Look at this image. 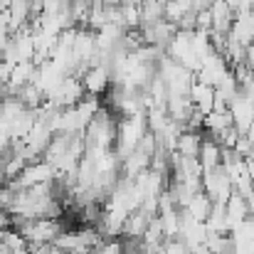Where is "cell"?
I'll return each instance as SVG.
<instances>
[{
    "mask_svg": "<svg viewBox=\"0 0 254 254\" xmlns=\"http://www.w3.org/2000/svg\"><path fill=\"white\" fill-rule=\"evenodd\" d=\"M200 148H202V136L197 131H180L178 136V143H175V151L180 156H188V158H200Z\"/></svg>",
    "mask_w": 254,
    "mask_h": 254,
    "instance_id": "cell-3",
    "label": "cell"
},
{
    "mask_svg": "<svg viewBox=\"0 0 254 254\" xmlns=\"http://www.w3.org/2000/svg\"><path fill=\"white\" fill-rule=\"evenodd\" d=\"M12 67H15V64H10V62L0 60V86H7L10 77H12Z\"/></svg>",
    "mask_w": 254,
    "mask_h": 254,
    "instance_id": "cell-4",
    "label": "cell"
},
{
    "mask_svg": "<svg viewBox=\"0 0 254 254\" xmlns=\"http://www.w3.org/2000/svg\"><path fill=\"white\" fill-rule=\"evenodd\" d=\"M82 82H84L86 94H94V96L104 94L109 89V84H111V67L109 64H94V67H89L84 72V77H82Z\"/></svg>",
    "mask_w": 254,
    "mask_h": 254,
    "instance_id": "cell-1",
    "label": "cell"
},
{
    "mask_svg": "<svg viewBox=\"0 0 254 254\" xmlns=\"http://www.w3.org/2000/svg\"><path fill=\"white\" fill-rule=\"evenodd\" d=\"M104 5H121V0H101Z\"/></svg>",
    "mask_w": 254,
    "mask_h": 254,
    "instance_id": "cell-5",
    "label": "cell"
},
{
    "mask_svg": "<svg viewBox=\"0 0 254 254\" xmlns=\"http://www.w3.org/2000/svg\"><path fill=\"white\" fill-rule=\"evenodd\" d=\"M37 74V64L32 60H25V62H17L12 67V77L7 82V94H17L22 86H27Z\"/></svg>",
    "mask_w": 254,
    "mask_h": 254,
    "instance_id": "cell-2",
    "label": "cell"
}]
</instances>
